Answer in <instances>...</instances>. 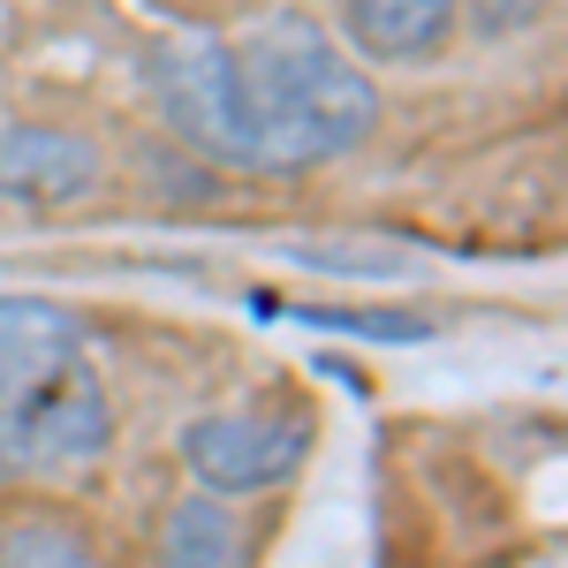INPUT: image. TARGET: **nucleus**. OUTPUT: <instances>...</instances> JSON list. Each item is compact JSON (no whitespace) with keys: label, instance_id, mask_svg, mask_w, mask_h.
I'll return each mask as SVG.
<instances>
[{"label":"nucleus","instance_id":"f257e3e1","mask_svg":"<svg viewBox=\"0 0 568 568\" xmlns=\"http://www.w3.org/2000/svg\"><path fill=\"white\" fill-rule=\"evenodd\" d=\"M258 130V175H304L356 152L379 122V91L311 16H273L235 45Z\"/></svg>","mask_w":568,"mask_h":568},{"label":"nucleus","instance_id":"f03ea898","mask_svg":"<svg viewBox=\"0 0 568 568\" xmlns=\"http://www.w3.org/2000/svg\"><path fill=\"white\" fill-rule=\"evenodd\" d=\"M152 99L168 114L182 152L258 175V130H251V99H243V61L227 39H168L152 45Z\"/></svg>","mask_w":568,"mask_h":568},{"label":"nucleus","instance_id":"7ed1b4c3","mask_svg":"<svg viewBox=\"0 0 568 568\" xmlns=\"http://www.w3.org/2000/svg\"><path fill=\"white\" fill-rule=\"evenodd\" d=\"M99 447H106V387L84 364V349L31 379L16 402H0V455L23 470H69V463H91Z\"/></svg>","mask_w":568,"mask_h":568},{"label":"nucleus","instance_id":"20e7f679","mask_svg":"<svg viewBox=\"0 0 568 568\" xmlns=\"http://www.w3.org/2000/svg\"><path fill=\"white\" fill-rule=\"evenodd\" d=\"M311 455V417L304 409H220L182 433V463L205 493H265L296 478Z\"/></svg>","mask_w":568,"mask_h":568},{"label":"nucleus","instance_id":"39448f33","mask_svg":"<svg viewBox=\"0 0 568 568\" xmlns=\"http://www.w3.org/2000/svg\"><path fill=\"white\" fill-rule=\"evenodd\" d=\"M99 182V144L77 130H45V122H16L0 130V197L16 205H77Z\"/></svg>","mask_w":568,"mask_h":568},{"label":"nucleus","instance_id":"423d86ee","mask_svg":"<svg viewBox=\"0 0 568 568\" xmlns=\"http://www.w3.org/2000/svg\"><path fill=\"white\" fill-rule=\"evenodd\" d=\"M342 39L372 61H425L455 39V0H342Z\"/></svg>","mask_w":568,"mask_h":568},{"label":"nucleus","instance_id":"0eeeda50","mask_svg":"<svg viewBox=\"0 0 568 568\" xmlns=\"http://www.w3.org/2000/svg\"><path fill=\"white\" fill-rule=\"evenodd\" d=\"M77 349H84V326L69 311L39 304V296H8L0 304V402H16L31 379H45Z\"/></svg>","mask_w":568,"mask_h":568},{"label":"nucleus","instance_id":"6e6552de","mask_svg":"<svg viewBox=\"0 0 568 568\" xmlns=\"http://www.w3.org/2000/svg\"><path fill=\"white\" fill-rule=\"evenodd\" d=\"M235 554H243V546H235L227 508H220V500H182L175 524H168V561H182V568H227Z\"/></svg>","mask_w":568,"mask_h":568},{"label":"nucleus","instance_id":"1a4fd4ad","mask_svg":"<svg viewBox=\"0 0 568 568\" xmlns=\"http://www.w3.org/2000/svg\"><path fill=\"white\" fill-rule=\"evenodd\" d=\"M0 561L8 568H84L91 546L69 524H23V530L0 538Z\"/></svg>","mask_w":568,"mask_h":568},{"label":"nucleus","instance_id":"9d476101","mask_svg":"<svg viewBox=\"0 0 568 568\" xmlns=\"http://www.w3.org/2000/svg\"><path fill=\"white\" fill-rule=\"evenodd\" d=\"M304 326H334V334H364V342H433V318H402V311H326L296 304Z\"/></svg>","mask_w":568,"mask_h":568},{"label":"nucleus","instance_id":"9b49d317","mask_svg":"<svg viewBox=\"0 0 568 568\" xmlns=\"http://www.w3.org/2000/svg\"><path fill=\"white\" fill-rule=\"evenodd\" d=\"M554 0H478V31L485 39H508V31H530Z\"/></svg>","mask_w":568,"mask_h":568},{"label":"nucleus","instance_id":"f8f14e48","mask_svg":"<svg viewBox=\"0 0 568 568\" xmlns=\"http://www.w3.org/2000/svg\"><path fill=\"white\" fill-rule=\"evenodd\" d=\"M190 8H235V0H190Z\"/></svg>","mask_w":568,"mask_h":568}]
</instances>
